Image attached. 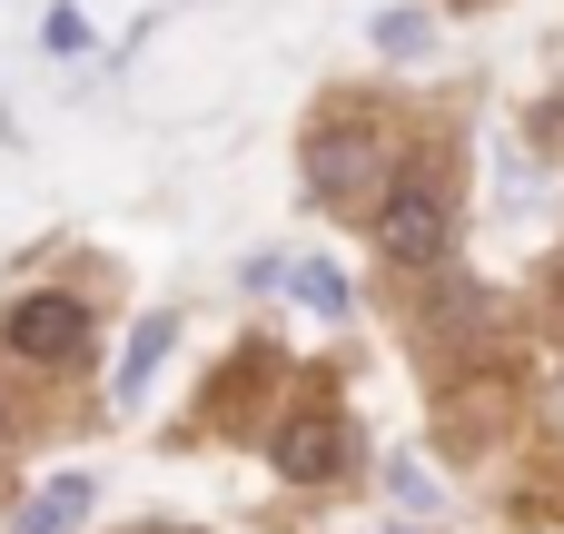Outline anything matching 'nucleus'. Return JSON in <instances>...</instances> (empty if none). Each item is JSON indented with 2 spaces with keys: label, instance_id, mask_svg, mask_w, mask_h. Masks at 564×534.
I'll return each mask as SVG.
<instances>
[{
  "label": "nucleus",
  "instance_id": "nucleus-1",
  "mask_svg": "<svg viewBox=\"0 0 564 534\" xmlns=\"http://www.w3.org/2000/svg\"><path fill=\"white\" fill-rule=\"evenodd\" d=\"M377 248H387V268H446V248H456V188H446L436 168L387 178V198H377Z\"/></svg>",
  "mask_w": 564,
  "mask_h": 534
},
{
  "label": "nucleus",
  "instance_id": "nucleus-2",
  "mask_svg": "<svg viewBox=\"0 0 564 534\" xmlns=\"http://www.w3.org/2000/svg\"><path fill=\"white\" fill-rule=\"evenodd\" d=\"M387 149H377V129H317L307 139V188H317V208H377L387 198Z\"/></svg>",
  "mask_w": 564,
  "mask_h": 534
},
{
  "label": "nucleus",
  "instance_id": "nucleus-3",
  "mask_svg": "<svg viewBox=\"0 0 564 534\" xmlns=\"http://www.w3.org/2000/svg\"><path fill=\"white\" fill-rule=\"evenodd\" d=\"M10 357H30V367H50V357H79V337H89V307L79 297H59V287H40V297H20L10 307Z\"/></svg>",
  "mask_w": 564,
  "mask_h": 534
},
{
  "label": "nucleus",
  "instance_id": "nucleus-4",
  "mask_svg": "<svg viewBox=\"0 0 564 534\" xmlns=\"http://www.w3.org/2000/svg\"><path fill=\"white\" fill-rule=\"evenodd\" d=\"M337 466H347V436H337L327 416H288V426H278V476L307 486V476H337Z\"/></svg>",
  "mask_w": 564,
  "mask_h": 534
},
{
  "label": "nucleus",
  "instance_id": "nucleus-5",
  "mask_svg": "<svg viewBox=\"0 0 564 534\" xmlns=\"http://www.w3.org/2000/svg\"><path fill=\"white\" fill-rule=\"evenodd\" d=\"M79 495H89L79 476H59V486H40V505H30V515H20V525H10V534H59V525H69V515H79Z\"/></svg>",
  "mask_w": 564,
  "mask_h": 534
},
{
  "label": "nucleus",
  "instance_id": "nucleus-6",
  "mask_svg": "<svg viewBox=\"0 0 564 534\" xmlns=\"http://www.w3.org/2000/svg\"><path fill=\"white\" fill-rule=\"evenodd\" d=\"M297 297H307V307H327V317H337V307H347V277H337V268H297Z\"/></svg>",
  "mask_w": 564,
  "mask_h": 534
},
{
  "label": "nucleus",
  "instance_id": "nucleus-7",
  "mask_svg": "<svg viewBox=\"0 0 564 534\" xmlns=\"http://www.w3.org/2000/svg\"><path fill=\"white\" fill-rule=\"evenodd\" d=\"M377 40H387V50H416V40H426V10H387Z\"/></svg>",
  "mask_w": 564,
  "mask_h": 534
}]
</instances>
